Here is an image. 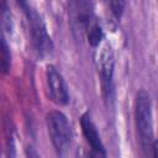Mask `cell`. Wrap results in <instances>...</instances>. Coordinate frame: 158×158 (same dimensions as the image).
I'll use <instances>...</instances> for the list:
<instances>
[{"mask_svg": "<svg viewBox=\"0 0 158 158\" xmlns=\"http://www.w3.org/2000/svg\"><path fill=\"white\" fill-rule=\"evenodd\" d=\"M25 154L26 158H41V156L38 154V152L36 151V148L31 144H27L25 148Z\"/></svg>", "mask_w": 158, "mask_h": 158, "instance_id": "11", "label": "cell"}, {"mask_svg": "<svg viewBox=\"0 0 158 158\" xmlns=\"http://www.w3.org/2000/svg\"><path fill=\"white\" fill-rule=\"evenodd\" d=\"M86 158H106V156H102V154H98L93 151H90V153L86 156Z\"/></svg>", "mask_w": 158, "mask_h": 158, "instance_id": "13", "label": "cell"}, {"mask_svg": "<svg viewBox=\"0 0 158 158\" xmlns=\"http://www.w3.org/2000/svg\"><path fill=\"white\" fill-rule=\"evenodd\" d=\"M86 38L91 47H99L104 40V31L98 22H93L86 30Z\"/></svg>", "mask_w": 158, "mask_h": 158, "instance_id": "8", "label": "cell"}, {"mask_svg": "<svg viewBox=\"0 0 158 158\" xmlns=\"http://www.w3.org/2000/svg\"><path fill=\"white\" fill-rule=\"evenodd\" d=\"M109 6H110V9H111L112 15H114L116 19H120L121 15L123 14V9H125V6H126V2H125V1H120V0H117V1H110V2H109Z\"/></svg>", "mask_w": 158, "mask_h": 158, "instance_id": "10", "label": "cell"}, {"mask_svg": "<svg viewBox=\"0 0 158 158\" xmlns=\"http://www.w3.org/2000/svg\"><path fill=\"white\" fill-rule=\"evenodd\" d=\"M72 5H73V21L77 23L79 28L86 31L89 26L93 23L90 4L79 1V2H73Z\"/></svg>", "mask_w": 158, "mask_h": 158, "instance_id": "7", "label": "cell"}, {"mask_svg": "<svg viewBox=\"0 0 158 158\" xmlns=\"http://www.w3.org/2000/svg\"><path fill=\"white\" fill-rule=\"evenodd\" d=\"M46 125L58 157H64L72 143V128L67 116L59 110H52L46 115Z\"/></svg>", "mask_w": 158, "mask_h": 158, "instance_id": "2", "label": "cell"}, {"mask_svg": "<svg viewBox=\"0 0 158 158\" xmlns=\"http://www.w3.org/2000/svg\"><path fill=\"white\" fill-rule=\"evenodd\" d=\"M96 68L101 79L102 91L106 99H112V78H114V68H115V57L112 48L109 43H104L100 46V49L95 57Z\"/></svg>", "mask_w": 158, "mask_h": 158, "instance_id": "4", "label": "cell"}, {"mask_svg": "<svg viewBox=\"0 0 158 158\" xmlns=\"http://www.w3.org/2000/svg\"><path fill=\"white\" fill-rule=\"evenodd\" d=\"M80 126H81L83 135H84L86 142L89 143L91 151L98 153V154L106 156V151H105L104 143L101 141V137L98 132V128H96L95 123L93 122V120H91V117L88 112L84 114L80 117Z\"/></svg>", "mask_w": 158, "mask_h": 158, "instance_id": "6", "label": "cell"}, {"mask_svg": "<svg viewBox=\"0 0 158 158\" xmlns=\"http://www.w3.org/2000/svg\"><path fill=\"white\" fill-rule=\"evenodd\" d=\"M135 122L139 146L144 153L153 148V114L151 96L146 90H139L135 100Z\"/></svg>", "mask_w": 158, "mask_h": 158, "instance_id": "1", "label": "cell"}, {"mask_svg": "<svg viewBox=\"0 0 158 158\" xmlns=\"http://www.w3.org/2000/svg\"><path fill=\"white\" fill-rule=\"evenodd\" d=\"M20 5L22 6V9L25 11V15H26V19L28 22L31 41H32V44H33L36 52L38 53L40 57H44V56L49 54L53 49V42L51 40V36L47 32V28H46L42 16L30 4L20 2Z\"/></svg>", "mask_w": 158, "mask_h": 158, "instance_id": "3", "label": "cell"}, {"mask_svg": "<svg viewBox=\"0 0 158 158\" xmlns=\"http://www.w3.org/2000/svg\"><path fill=\"white\" fill-rule=\"evenodd\" d=\"M46 84L48 90L49 99L59 105H67L69 101V94H68V86L65 84V80L63 75L58 72V69L54 65H48L46 69Z\"/></svg>", "mask_w": 158, "mask_h": 158, "instance_id": "5", "label": "cell"}, {"mask_svg": "<svg viewBox=\"0 0 158 158\" xmlns=\"http://www.w3.org/2000/svg\"><path fill=\"white\" fill-rule=\"evenodd\" d=\"M11 67V52L10 47L6 42V38L2 36L1 37V69L2 73L6 74L10 70Z\"/></svg>", "mask_w": 158, "mask_h": 158, "instance_id": "9", "label": "cell"}, {"mask_svg": "<svg viewBox=\"0 0 158 158\" xmlns=\"http://www.w3.org/2000/svg\"><path fill=\"white\" fill-rule=\"evenodd\" d=\"M152 157H153V158H158V141H154V143H153Z\"/></svg>", "mask_w": 158, "mask_h": 158, "instance_id": "12", "label": "cell"}]
</instances>
